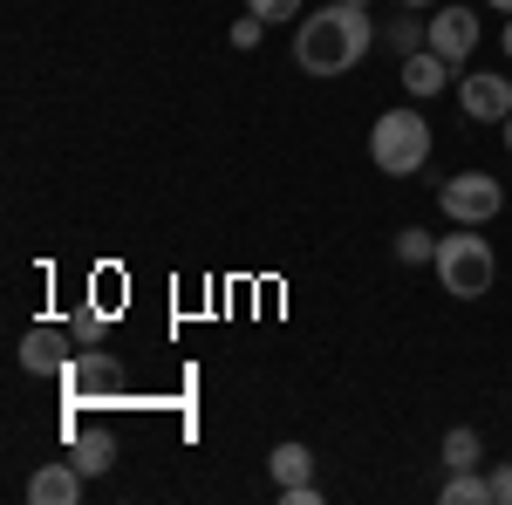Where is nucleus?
<instances>
[{"label": "nucleus", "instance_id": "13", "mask_svg": "<svg viewBox=\"0 0 512 505\" xmlns=\"http://www.w3.org/2000/svg\"><path fill=\"white\" fill-rule=\"evenodd\" d=\"M437 499H444V505H492V478H478V465L472 471H451Z\"/></svg>", "mask_w": 512, "mask_h": 505}, {"label": "nucleus", "instance_id": "20", "mask_svg": "<svg viewBox=\"0 0 512 505\" xmlns=\"http://www.w3.org/2000/svg\"><path fill=\"white\" fill-rule=\"evenodd\" d=\"M499 48H506V62H512V14H506V35H499Z\"/></svg>", "mask_w": 512, "mask_h": 505}, {"label": "nucleus", "instance_id": "1", "mask_svg": "<svg viewBox=\"0 0 512 505\" xmlns=\"http://www.w3.org/2000/svg\"><path fill=\"white\" fill-rule=\"evenodd\" d=\"M369 7H355V0H335V7H315L308 21H294V62H301V76L315 82H335L349 76L355 62L369 55Z\"/></svg>", "mask_w": 512, "mask_h": 505}, {"label": "nucleus", "instance_id": "16", "mask_svg": "<svg viewBox=\"0 0 512 505\" xmlns=\"http://www.w3.org/2000/svg\"><path fill=\"white\" fill-rule=\"evenodd\" d=\"M260 35H267V21H260L253 7H246V21H233V48L246 55V48H260Z\"/></svg>", "mask_w": 512, "mask_h": 505}, {"label": "nucleus", "instance_id": "14", "mask_svg": "<svg viewBox=\"0 0 512 505\" xmlns=\"http://www.w3.org/2000/svg\"><path fill=\"white\" fill-rule=\"evenodd\" d=\"M396 260H403V267H424V260H437V239L424 233V226H403V233H396Z\"/></svg>", "mask_w": 512, "mask_h": 505}, {"label": "nucleus", "instance_id": "21", "mask_svg": "<svg viewBox=\"0 0 512 505\" xmlns=\"http://www.w3.org/2000/svg\"><path fill=\"white\" fill-rule=\"evenodd\" d=\"M485 7H492V14H512V0H485Z\"/></svg>", "mask_w": 512, "mask_h": 505}, {"label": "nucleus", "instance_id": "5", "mask_svg": "<svg viewBox=\"0 0 512 505\" xmlns=\"http://www.w3.org/2000/svg\"><path fill=\"white\" fill-rule=\"evenodd\" d=\"M424 28H431V35H424V48H437L451 69L478 55V7H451V0H444V7H437Z\"/></svg>", "mask_w": 512, "mask_h": 505}, {"label": "nucleus", "instance_id": "8", "mask_svg": "<svg viewBox=\"0 0 512 505\" xmlns=\"http://www.w3.org/2000/svg\"><path fill=\"white\" fill-rule=\"evenodd\" d=\"M28 499L35 505H76L82 499V471L69 465V458H48V465L28 478Z\"/></svg>", "mask_w": 512, "mask_h": 505}, {"label": "nucleus", "instance_id": "4", "mask_svg": "<svg viewBox=\"0 0 512 505\" xmlns=\"http://www.w3.org/2000/svg\"><path fill=\"white\" fill-rule=\"evenodd\" d=\"M437 205H444L451 226H492V219L506 212V185H499L492 171H458V178L437 185Z\"/></svg>", "mask_w": 512, "mask_h": 505}, {"label": "nucleus", "instance_id": "22", "mask_svg": "<svg viewBox=\"0 0 512 505\" xmlns=\"http://www.w3.org/2000/svg\"><path fill=\"white\" fill-rule=\"evenodd\" d=\"M499 137H506V151H512V117H506V123H499Z\"/></svg>", "mask_w": 512, "mask_h": 505}, {"label": "nucleus", "instance_id": "24", "mask_svg": "<svg viewBox=\"0 0 512 505\" xmlns=\"http://www.w3.org/2000/svg\"><path fill=\"white\" fill-rule=\"evenodd\" d=\"M355 7H369V0H355Z\"/></svg>", "mask_w": 512, "mask_h": 505}, {"label": "nucleus", "instance_id": "23", "mask_svg": "<svg viewBox=\"0 0 512 505\" xmlns=\"http://www.w3.org/2000/svg\"><path fill=\"white\" fill-rule=\"evenodd\" d=\"M403 7H444V0H403Z\"/></svg>", "mask_w": 512, "mask_h": 505}, {"label": "nucleus", "instance_id": "18", "mask_svg": "<svg viewBox=\"0 0 512 505\" xmlns=\"http://www.w3.org/2000/svg\"><path fill=\"white\" fill-rule=\"evenodd\" d=\"M280 505H321V485L308 478V485H280Z\"/></svg>", "mask_w": 512, "mask_h": 505}, {"label": "nucleus", "instance_id": "7", "mask_svg": "<svg viewBox=\"0 0 512 505\" xmlns=\"http://www.w3.org/2000/svg\"><path fill=\"white\" fill-rule=\"evenodd\" d=\"M82 355V342L76 335H62V328H28V342H21V369H69Z\"/></svg>", "mask_w": 512, "mask_h": 505}, {"label": "nucleus", "instance_id": "15", "mask_svg": "<svg viewBox=\"0 0 512 505\" xmlns=\"http://www.w3.org/2000/svg\"><path fill=\"white\" fill-rule=\"evenodd\" d=\"M246 7H253L267 28H274V21H301V0H246Z\"/></svg>", "mask_w": 512, "mask_h": 505}, {"label": "nucleus", "instance_id": "19", "mask_svg": "<svg viewBox=\"0 0 512 505\" xmlns=\"http://www.w3.org/2000/svg\"><path fill=\"white\" fill-rule=\"evenodd\" d=\"M492 505H512V458L492 471Z\"/></svg>", "mask_w": 512, "mask_h": 505}, {"label": "nucleus", "instance_id": "10", "mask_svg": "<svg viewBox=\"0 0 512 505\" xmlns=\"http://www.w3.org/2000/svg\"><path fill=\"white\" fill-rule=\"evenodd\" d=\"M69 465H76L82 478H103V471L117 465V437H110V430H76V437H69Z\"/></svg>", "mask_w": 512, "mask_h": 505}, {"label": "nucleus", "instance_id": "9", "mask_svg": "<svg viewBox=\"0 0 512 505\" xmlns=\"http://www.w3.org/2000/svg\"><path fill=\"white\" fill-rule=\"evenodd\" d=\"M403 89H410L417 103H431L437 89H451V62H444L437 48H417V55H403Z\"/></svg>", "mask_w": 512, "mask_h": 505}, {"label": "nucleus", "instance_id": "11", "mask_svg": "<svg viewBox=\"0 0 512 505\" xmlns=\"http://www.w3.org/2000/svg\"><path fill=\"white\" fill-rule=\"evenodd\" d=\"M267 471H274V485H308V478H315V451L287 437V444H274V458H267Z\"/></svg>", "mask_w": 512, "mask_h": 505}, {"label": "nucleus", "instance_id": "3", "mask_svg": "<svg viewBox=\"0 0 512 505\" xmlns=\"http://www.w3.org/2000/svg\"><path fill=\"white\" fill-rule=\"evenodd\" d=\"M485 226H458V233L437 239V280H444V294L451 301H478V294H492V280H499V260H492V239H478Z\"/></svg>", "mask_w": 512, "mask_h": 505}, {"label": "nucleus", "instance_id": "12", "mask_svg": "<svg viewBox=\"0 0 512 505\" xmlns=\"http://www.w3.org/2000/svg\"><path fill=\"white\" fill-rule=\"evenodd\" d=\"M437 458H444L451 471H472L478 458H485V444H478L472 424H451V430H444V444H437Z\"/></svg>", "mask_w": 512, "mask_h": 505}, {"label": "nucleus", "instance_id": "6", "mask_svg": "<svg viewBox=\"0 0 512 505\" xmlns=\"http://www.w3.org/2000/svg\"><path fill=\"white\" fill-rule=\"evenodd\" d=\"M458 110L472 123H506L512 117V76H492V69L458 76Z\"/></svg>", "mask_w": 512, "mask_h": 505}, {"label": "nucleus", "instance_id": "17", "mask_svg": "<svg viewBox=\"0 0 512 505\" xmlns=\"http://www.w3.org/2000/svg\"><path fill=\"white\" fill-rule=\"evenodd\" d=\"M424 35H431V28H417V21H396V28H390V41L403 48V55H417V48H424Z\"/></svg>", "mask_w": 512, "mask_h": 505}, {"label": "nucleus", "instance_id": "2", "mask_svg": "<svg viewBox=\"0 0 512 505\" xmlns=\"http://www.w3.org/2000/svg\"><path fill=\"white\" fill-rule=\"evenodd\" d=\"M437 137H431V117L417 110V103H403V110H383V117L369 123V164L383 171V178H417L424 164H431Z\"/></svg>", "mask_w": 512, "mask_h": 505}]
</instances>
